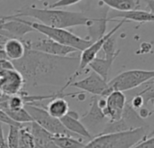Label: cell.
Masks as SVG:
<instances>
[{"label":"cell","instance_id":"obj_3","mask_svg":"<svg viewBox=\"0 0 154 148\" xmlns=\"http://www.w3.org/2000/svg\"><path fill=\"white\" fill-rule=\"evenodd\" d=\"M145 128H138L114 134L98 135L93 137L83 148H131L149 137Z\"/></svg>","mask_w":154,"mask_h":148},{"label":"cell","instance_id":"obj_19","mask_svg":"<svg viewBox=\"0 0 154 148\" xmlns=\"http://www.w3.org/2000/svg\"><path fill=\"white\" fill-rule=\"evenodd\" d=\"M116 59H106V58H95L88 66L90 67V69L96 72L97 75H99L104 80L108 81L110 71L112 65L114 63Z\"/></svg>","mask_w":154,"mask_h":148},{"label":"cell","instance_id":"obj_18","mask_svg":"<svg viewBox=\"0 0 154 148\" xmlns=\"http://www.w3.org/2000/svg\"><path fill=\"white\" fill-rule=\"evenodd\" d=\"M9 61H14L20 60L25 52L24 43L16 38H9L4 43V49Z\"/></svg>","mask_w":154,"mask_h":148},{"label":"cell","instance_id":"obj_25","mask_svg":"<svg viewBox=\"0 0 154 148\" xmlns=\"http://www.w3.org/2000/svg\"><path fill=\"white\" fill-rule=\"evenodd\" d=\"M115 34L109 37L102 46V50L105 53V58L106 59H116L120 53V50L116 49V38L114 37Z\"/></svg>","mask_w":154,"mask_h":148},{"label":"cell","instance_id":"obj_17","mask_svg":"<svg viewBox=\"0 0 154 148\" xmlns=\"http://www.w3.org/2000/svg\"><path fill=\"white\" fill-rule=\"evenodd\" d=\"M29 130L33 137L34 142L38 148H59L52 141V135L44 130L35 122L30 123Z\"/></svg>","mask_w":154,"mask_h":148},{"label":"cell","instance_id":"obj_39","mask_svg":"<svg viewBox=\"0 0 154 148\" xmlns=\"http://www.w3.org/2000/svg\"><path fill=\"white\" fill-rule=\"evenodd\" d=\"M1 44H4V43H3V42H0V45H1Z\"/></svg>","mask_w":154,"mask_h":148},{"label":"cell","instance_id":"obj_8","mask_svg":"<svg viewBox=\"0 0 154 148\" xmlns=\"http://www.w3.org/2000/svg\"><path fill=\"white\" fill-rule=\"evenodd\" d=\"M97 97H92L89 110L80 118V122L92 137L100 135L109 122L108 118H106L102 109L97 105Z\"/></svg>","mask_w":154,"mask_h":148},{"label":"cell","instance_id":"obj_16","mask_svg":"<svg viewBox=\"0 0 154 148\" xmlns=\"http://www.w3.org/2000/svg\"><path fill=\"white\" fill-rule=\"evenodd\" d=\"M61 124L64 126V128L72 133L73 135H76L79 137H84L86 139L91 140L93 137L88 133V131L86 129V128L83 126V124L79 120V114L75 111H69L67 115L60 118Z\"/></svg>","mask_w":154,"mask_h":148},{"label":"cell","instance_id":"obj_31","mask_svg":"<svg viewBox=\"0 0 154 148\" xmlns=\"http://www.w3.org/2000/svg\"><path fill=\"white\" fill-rule=\"evenodd\" d=\"M131 148H154V137H148Z\"/></svg>","mask_w":154,"mask_h":148},{"label":"cell","instance_id":"obj_35","mask_svg":"<svg viewBox=\"0 0 154 148\" xmlns=\"http://www.w3.org/2000/svg\"><path fill=\"white\" fill-rule=\"evenodd\" d=\"M152 50V44L149 43H143L141 45V49H140V53H148L150 51Z\"/></svg>","mask_w":154,"mask_h":148},{"label":"cell","instance_id":"obj_32","mask_svg":"<svg viewBox=\"0 0 154 148\" xmlns=\"http://www.w3.org/2000/svg\"><path fill=\"white\" fill-rule=\"evenodd\" d=\"M10 70H14V66L13 62L7 59L1 60L0 61V74L4 71H10Z\"/></svg>","mask_w":154,"mask_h":148},{"label":"cell","instance_id":"obj_5","mask_svg":"<svg viewBox=\"0 0 154 148\" xmlns=\"http://www.w3.org/2000/svg\"><path fill=\"white\" fill-rule=\"evenodd\" d=\"M153 78L152 70H129L118 74L107 83L112 91L125 92L136 89Z\"/></svg>","mask_w":154,"mask_h":148},{"label":"cell","instance_id":"obj_2","mask_svg":"<svg viewBox=\"0 0 154 148\" xmlns=\"http://www.w3.org/2000/svg\"><path fill=\"white\" fill-rule=\"evenodd\" d=\"M14 18H21L23 16L32 17L38 20L40 24L55 28L66 29L73 26L85 25L87 27L93 24L96 18L89 17L83 13L65 11L60 9L51 8H34V7H23L14 14L8 15Z\"/></svg>","mask_w":154,"mask_h":148},{"label":"cell","instance_id":"obj_1","mask_svg":"<svg viewBox=\"0 0 154 148\" xmlns=\"http://www.w3.org/2000/svg\"><path fill=\"white\" fill-rule=\"evenodd\" d=\"M24 55L17 61H12L14 69L22 75L26 87L53 86L60 87L64 91L74 81L73 75L76 72L79 57H60L32 50L27 42Z\"/></svg>","mask_w":154,"mask_h":148},{"label":"cell","instance_id":"obj_30","mask_svg":"<svg viewBox=\"0 0 154 148\" xmlns=\"http://www.w3.org/2000/svg\"><path fill=\"white\" fill-rule=\"evenodd\" d=\"M128 103L130 104V106L135 109V110H139L141 108H143V106L144 105V100L143 99V97H141L140 95L135 94L134 96V98L131 99L130 101H128Z\"/></svg>","mask_w":154,"mask_h":148},{"label":"cell","instance_id":"obj_28","mask_svg":"<svg viewBox=\"0 0 154 148\" xmlns=\"http://www.w3.org/2000/svg\"><path fill=\"white\" fill-rule=\"evenodd\" d=\"M80 1H82V0H58L56 2L51 4L49 5V8H51V9H57V8L63 7V6H69V5L78 4Z\"/></svg>","mask_w":154,"mask_h":148},{"label":"cell","instance_id":"obj_24","mask_svg":"<svg viewBox=\"0 0 154 148\" xmlns=\"http://www.w3.org/2000/svg\"><path fill=\"white\" fill-rule=\"evenodd\" d=\"M3 111H5L14 122H16L20 125H23L24 123L33 122L32 117L29 115V113L26 111V109L24 108H23L19 110H15V111L9 110V109H5Z\"/></svg>","mask_w":154,"mask_h":148},{"label":"cell","instance_id":"obj_14","mask_svg":"<svg viewBox=\"0 0 154 148\" xmlns=\"http://www.w3.org/2000/svg\"><path fill=\"white\" fill-rule=\"evenodd\" d=\"M0 29L9 33L11 38L22 37L29 33L35 32L30 25L26 24L22 18H14L10 16L0 17Z\"/></svg>","mask_w":154,"mask_h":148},{"label":"cell","instance_id":"obj_11","mask_svg":"<svg viewBox=\"0 0 154 148\" xmlns=\"http://www.w3.org/2000/svg\"><path fill=\"white\" fill-rule=\"evenodd\" d=\"M27 44L32 50L60 57H66L70 53L79 52L72 47L60 44L49 38L41 39L35 42H27Z\"/></svg>","mask_w":154,"mask_h":148},{"label":"cell","instance_id":"obj_36","mask_svg":"<svg viewBox=\"0 0 154 148\" xmlns=\"http://www.w3.org/2000/svg\"><path fill=\"white\" fill-rule=\"evenodd\" d=\"M145 2L147 3V5H148V6H149V8H150V10H149V12H151V13H153L154 0H145Z\"/></svg>","mask_w":154,"mask_h":148},{"label":"cell","instance_id":"obj_33","mask_svg":"<svg viewBox=\"0 0 154 148\" xmlns=\"http://www.w3.org/2000/svg\"><path fill=\"white\" fill-rule=\"evenodd\" d=\"M137 113H138L139 117H140L142 119L145 120V119L148 118L150 116H152V111H151V110H149L148 109H145V108H141L139 110H137Z\"/></svg>","mask_w":154,"mask_h":148},{"label":"cell","instance_id":"obj_15","mask_svg":"<svg viewBox=\"0 0 154 148\" xmlns=\"http://www.w3.org/2000/svg\"><path fill=\"white\" fill-rule=\"evenodd\" d=\"M116 18H123V20L134 21L138 23L153 22V13L144 10H129V11H111L106 14L107 21H113Z\"/></svg>","mask_w":154,"mask_h":148},{"label":"cell","instance_id":"obj_29","mask_svg":"<svg viewBox=\"0 0 154 148\" xmlns=\"http://www.w3.org/2000/svg\"><path fill=\"white\" fill-rule=\"evenodd\" d=\"M0 123L2 124H6L9 127H16V128H22L23 125H20L16 122H14L5 111L0 109Z\"/></svg>","mask_w":154,"mask_h":148},{"label":"cell","instance_id":"obj_37","mask_svg":"<svg viewBox=\"0 0 154 148\" xmlns=\"http://www.w3.org/2000/svg\"><path fill=\"white\" fill-rule=\"evenodd\" d=\"M5 59H7V57H6V54H5V51L3 49H0V61L1 60H5Z\"/></svg>","mask_w":154,"mask_h":148},{"label":"cell","instance_id":"obj_38","mask_svg":"<svg viewBox=\"0 0 154 148\" xmlns=\"http://www.w3.org/2000/svg\"><path fill=\"white\" fill-rule=\"evenodd\" d=\"M0 36H2V37H5V38H7V39L11 38V36L9 35V33H7L6 32L3 31V30H1V29H0Z\"/></svg>","mask_w":154,"mask_h":148},{"label":"cell","instance_id":"obj_4","mask_svg":"<svg viewBox=\"0 0 154 148\" xmlns=\"http://www.w3.org/2000/svg\"><path fill=\"white\" fill-rule=\"evenodd\" d=\"M23 21L26 24L30 25L32 29H34L35 32L42 33V34L46 35L47 38L51 39L60 44L72 47L79 52L84 51L93 43L90 39L81 38L66 29L50 27L42 24L38 22H29L26 20Z\"/></svg>","mask_w":154,"mask_h":148},{"label":"cell","instance_id":"obj_26","mask_svg":"<svg viewBox=\"0 0 154 148\" xmlns=\"http://www.w3.org/2000/svg\"><path fill=\"white\" fill-rule=\"evenodd\" d=\"M143 90L137 92V95H140L143 97L144 103H153L154 102V84L153 79L148 80L147 82L143 83Z\"/></svg>","mask_w":154,"mask_h":148},{"label":"cell","instance_id":"obj_10","mask_svg":"<svg viewBox=\"0 0 154 148\" xmlns=\"http://www.w3.org/2000/svg\"><path fill=\"white\" fill-rule=\"evenodd\" d=\"M107 82L108 81L104 80L96 72L92 71L85 79L79 81L71 82L69 87H75L77 89L81 90L82 91L88 92L94 96L106 98L112 92Z\"/></svg>","mask_w":154,"mask_h":148},{"label":"cell","instance_id":"obj_6","mask_svg":"<svg viewBox=\"0 0 154 148\" xmlns=\"http://www.w3.org/2000/svg\"><path fill=\"white\" fill-rule=\"evenodd\" d=\"M23 108L32 117L33 122L38 124L41 128L52 136H69L73 137H78L68 131L61 124L60 120L51 117L46 109L38 107L35 104H25Z\"/></svg>","mask_w":154,"mask_h":148},{"label":"cell","instance_id":"obj_21","mask_svg":"<svg viewBox=\"0 0 154 148\" xmlns=\"http://www.w3.org/2000/svg\"><path fill=\"white\" fill-rule=\"evenodd\" d=\"M108 7L115 11H129L136 10L139 5V0H100Z\"/></svg>","mask_w":154,"mask_h":148},{"label":"cell","instance_id":"obj_22","mask_svg":"<svg viewBox=\"0 0 154 148\" xmlns=\"http://www.w3.org/2000/svg\"><path fill=\"white\" fill-rule=\"evenodd\" d=\"M52 141L59 148H83L86 145L79 138L69 136H52Z\"/></svg>","mask_w":154,"mask_h":148},{"label":"cell","instance_id":"obj_12","mask_svg":"<svg viewBox=\"0 0 154 148\" xmlns=\"http://www.w3.org/2000/svg\"><path fill=\"white\" fill-rule=\"evenodd\" d=\"M24 90V80L14 69L0 74V91L7 96L18 95Z\"/></svg>","mask_w":154,"mask_h":148},{"label":"cell","instance_id":"obj_7","mask_svg":"<svg viewBox=\"0 0 154 148\" xmlns=\"http://www.w3.org/2000/svg\"><path fill=\"white\" fill-rule=\"evenodd\" d=\"M138 128H145L150 130V127L146 121L142 119L139 117L137 110L134 109L126 101L121 118L116 122H108L100 135L132 131Z\"/></svg>","mask_w":154,"mask_h":148},{"label":"cell","instance_id":"obj_27","mask_svg":"<svg viewBox=\"0 0 154 148\" xmlns=\"http://www.w3.org/2000/svg\"><path fill=\"white\" fill-rule=\"evenodd\" d=\"M19 128L16 127H10L8 137L6 139L7 148H18L19 140Z\"/></svg>","mask_w":154,"mask_h":148},{"label":"cell","instance_id":"obj_34","mask_svg":"<svg viewBox=\"0 0 154 148\" xmlns=\"http://www.w3.org/2000/svg\"><path fill=\"white\" fill-rule=\"evenodd\" d=\"M0 148H7L6 140L5 139V137H4V130H3L2 123H0Z\"/></svg>","mask_w":154,"mask_h":148},{"label":"cell","instance_id":"obj_9","mask_svg":"<svg viewBox=\"0 0 154 148\" xmlns=\"http://www.w3.org/2000/svg\"><path fill=\"white\" fill-rule=\"evenodd\" d=\"M125 22H126L125 20H121L116 26H115L113 29H111V31H109L107 33H105L101 38H99L97 41L93 42L87 49L82 51V53L79 56V63L78 69H77L76 72L73 75V80H75V78L79 76L85 71L87 66L97 57V54L102 49V46L105 43V42L109 37H111L113 34H115Z\"/></svg>","mask_w":154,"mask_h":148},{"label":"cell","instance_id":"obj_23","mask_svg":"<svg viewBox=\"0 0 154 148\" xmlns=\"http://www.w3.org/2000/svg\"><path fill=\"white\" fill-rule=\"evenodd\" d=\"M18 148H38L28 127H22L19 128Z\"/></svg>","mask_w":154,"mask_h":148},{"label":"cell","instance_id":"obj_20","mask_svg":"<svg viewBox=\"0 0 154 148\" xmlns=\"http://www.w3.org/2000/svg\"><path fill=\"white\" fill-rule=\"evenodd\" d=\"M47 112L55 118H61L69 111V106L63 97H57L52 99V100L47 106Z\"/></svg>","mask_w":154,"mask_h":148},{"label":"cell","instance_id":"obj_13","mask_svg":"<svg viewBox=\"0 0 154 148\" xmlns=\"http://www.w3.org/2000/svg\"><path fill=\"white\" fill-rule=\"evenodd\" d=\"M126 101V96L121 91H112L106 97V103L102 111L109 122H116L121 118Z\"/></svg>","mask_w":154,"mask_h":148}]
</instances>
